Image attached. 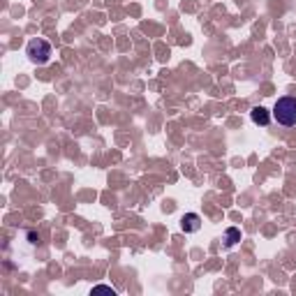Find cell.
<instances>
[{"label":"cell","mask_w":296,"mask_h":296,"mask_svg":"<svg viewBox=\"0 0 296 296\" xmlns=\"http://www.w3.org/2000/svg\"><path fill=\"white\" fill-rule=\"evenodd\" d=\"M271 116L278 121V125L282 127H291L296 125V97L294 95H285L273 104Z\"/></svg>","instance_id":"6da1fadb"},{"label":"cell","mask_w":296,"mask_h":296,"mask_svg":"<svg viewBox=\"0 0 296 296\" xmlns=\"http://www.w3.org/2000/svg\"><path fill=\"white\" fill-rule=\"evenodd\" d=\"M25 53H28V61L33 65H46L51 58V44L46 40H33V42H28Z\"/></svg>","instance_id":"7a4b0ae2"},{"label":"cell","mask_w":296,"mask_h":296,"mask_svg":"<svg viewBox=\"0 0 296 296\" xmlns=\"http://www.w3.org/2000/svg\"><path fill=\"white\" fill-rule=\"evenodd\" d=\"M181 229L185 234H195V231L201 229V218L197 213H187V216L181 218Z\"/></svg>","instance_id":"3957f363"},{"label":"cell","mask_w":296,"mask_h":296,"mask_svg":"<svg viewBox=\"0 0 296 296\" xmlns=\"http://www.w3.org/2000/svg\"><path fill=\"white\" fill-rule=\"evenodd\" d=\"M250 118H252V123H255V125H261V127H266L268 123H271V114H268L264 106H252Z\"/></svg>","instance_id":"277c9868"},{"label":"cell","mask_w":296,"mask_h":296,"mask_svg":"<svg viewBox=\"0 0 296 296\" xmlns=\"http://www.w3.org/2000/svg\"><path fill=\"white\" fill-rule=\"evenodd\" d=\"M238 241H241V231L236 229V227H229V229H227V248L236 246Z\"/></svg>","instance_id":"5b68a950"},{"label":"cell","mask_w":296,"mask_h":296,"mask_svg":"<svg viewBox=\"0 0 296 296\" xmlns=\"http://www.w3.org/2000/svg\"><path fill=\"white\" fill-rule=\"evenodd\" d=\"M91 294H111V296H114L116 289H114V287H109V285H97V287H93Z\"/></svg>","instance_id":"8992f818"}]
</instances>
